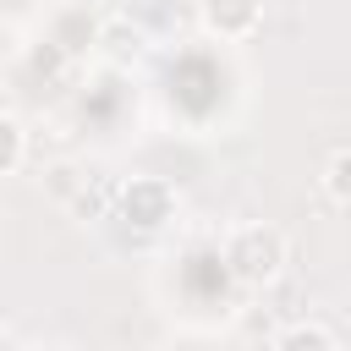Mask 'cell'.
<instances>
[{
	"instance_id": "5",
	"label": "cell",
	"mask_w": 351,
	"mask_h": 351,
	"mask_svg": "<svg viewBox=\"0 0 351 351\" xmlns=\"http://www.w3.org/2000/svg\"><path fill=\"white\" fill-rule=\"evenodd\" d=\"M274 351H340V340H335L324 324H291V329L274 340Z\"/></svg>"
},
{
	"instance_id": "7",
	"label": "cell",
	"mask_w": 351,
	"mask_h": 351,
	"mask_svg": "<svg viewBox=\"0 0 351 351\" xmlns=\"http://www.w3.org/2000/svg\"><path fill=\"white\" fill-rule=\"evenodd\" d=\"M22 159H27V132H22V121H16V115H5V110H0V176H11Z\"/></svg>"
},
{
	"instance_id": "4",
	"label": "cell",
	"mask_w": 351,
	"mask_h": 351,
	"mask_svg": "<svg viewBox=\"0 0 351 351\" xmlns=\"http://www.w3.org/2000/svg\"><path fill=\"white\" fill-rule=\"evenodd\" d=\"M93 49H99L110 66H137V60L148 55V33H143V27H137L126 11H115V16H104V22H99Z\"/></svg>"
},
{
	"instance_id": "1",
	"label": "cell",
	"mask_w": 351,
	"mask_h": 351,
	"mask_svg": "<svg viewBox=\"0 0 351 351\" xmlns=\"http://www.w3.org/2000/svg\"><path fill=\"white\" fill-rule=\"evenodd\" d=\"M225 269L241 280V285H274L280 269H285V236L263 219L252 225H236L225 236Z\"/></svg>"
},
{
	"instance_id": "3",
	"label": "cell",
	"mask_w": 351,
	"mask_h": 351,
	"mask_svg": "<svg viewBox=\"0 0 351 351\" xmlns=\"http://www.w3.org/2000/svg\"><path fill=\"white\" fill-rule=\"evenodd\" d=\"M197 22L208 38H252L263 22V0H197Z\"/></svg>"
},
{
	"instance_id": "6",
	"label": "cell",
	"mask_w": 351,
	"mask_h": 351,
	"mask_svg": "<svg viewBox=\"0 0 351 351\" xmlns=\"http://www.w3.org/2000/svg\"><path fill=\"white\" fill-rule=\"evenodd\" d=\"M324 192H329V203L351 208V148H340V154L324 159Z\"/></svg>"
},
{
	"instance_id": "2",
	"label": "cell",
	"mask_w": 351,
	"mask_h": 351,
	"mask_svg": "<svg viewBox=\"0 0 351 351\" xmlns=\"http://www.w3.org/2000/svg\"><path fill=\"white\" fill-rule=\"evenodd\" d=\"M115 219H126L132 230H165L176 219V186L165 176H132L126 186H115Z\"/></svg>"
},
{
	"instance_id": "8",
	"label": "cell",
	"mask_w": 351,
	"mask_h": 351,
	"mask_svg": "<svg viewBox=\"0 0 351 351\" xmlns=\"http://www.w3.org/2000/svg\"><path fill=\"white\" fill-rule=\"evenodd\" d=\"M27 351H77V346H66V340H38V346H27Z\"/></svg>"
}]
</instances>
